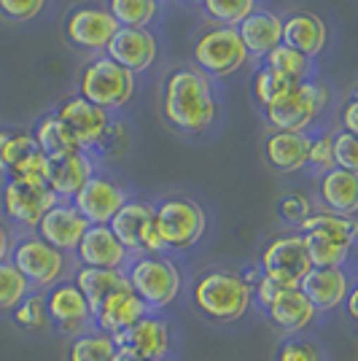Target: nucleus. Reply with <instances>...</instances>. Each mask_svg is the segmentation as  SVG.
Here are the masks:
<instances>
[{
  "label": "nucleus",
  "instance_id": "43",
  "mask_svg": "<svg viewBox=\"0 0 358 361\" xmlns=\"http://www.w3.org/2000/svg\"><path fill=\"white\" fill-rule=\"evenodd\" d=\"M46 0H0V11L14 19V22H27L44 11Z\"/></svg>",
  "mask_w": 358,
  "mask_h": 361
},
{
  "label": "nucleus",
  "instance_id": "23",
  "mask_svg": "<svg viewBox=\"0 0 358 361\" xmlns=\"http://www.w3.org/2000/svg\"><path fill=\"white\" fill-rule=\"evenodd\" d=\"M94 176V167L84 157V151L78 154H65V157H51L49 159V176L46 186L57 195V200H73L78 189Z\"/></svg>",
  "mask_w": 358,
  "mask_h": 361
},
{
  "label": "nucleus",
  "instance_id": "45",
  "mask_svg": "<svg viewBox=\"0 0 358 361\" xmlns=\"http://www.w3.org/2000/svg\"><path fill=\"white\" fill-rule=\"evenodd\" d=\"M342 127H345V133H350V135H356L358 133V103H356V97H350V100H347V106H345Z\"/></svg>",
  "mask_w": 358,
  "mask_h": 361
},
{
  "label": "nucleus",
  "instance_id": "30",
  "mask_svg": "<svg viewBox=\"0 0 358 361\" xmlns=\"http://www.w3.org/2000/svg\"><path fill=\"white\" fill-rule=\"evenodd\" d=\"M32 143H35V149L41 151V154H46L49 159H51V157H65V154H78V151H84L81 143L73 137V133H70L57 116L41 119V124L35 127Z\"/></svg>",
  "mask_w": 358,
  "mask_h": 361
},
{
  "label": "nucleus",
  "instance_id": "17",
  "mask_svg": "<svg viewBox=\"0 0 358 361\" xmlns=\"http://www.w3.org/2000/svg\"><path fill=\"white\" fill-rule=\"evenodd\" d=\"M108 60H113L130 73H143L151 68V62L156 60V38L146 27H119L116 35L111 38V44L105 46Z\"/></svg>",
  "mask_w": 358,
  "mask_h": 361
},
{
  "label": "nucleus",
  "instance_id": "3",
  "mask_svg": "<svg viewBox=\"0 0 358 361\" xmlns=\"http://www.w3.org/2000/svg\"><path fill=\"white\" fill-rule=\"evenodd\" d=\"M192 302L210 321L232 324L248 313L254 294H251V286L240 278V272L210 270L197 278L195 288H192Z\"/></svg>",
  "mask_w": 358,
  "mask_h": 361
},
{
  "label": "nucleus",
  "instance_id": "49",
  "mask_svg": "<svg viewBox=\"0 0 358 361\" xmlns=\"http://www.w3.org/2000/svg\"><path fill=\"white\" fill-rule=\"evenodd\" d=\"M186 3H205V0H186Z\"/></svg>",
  "mask_w": 358,
  "mask_h": 361
},
{
  "label": "nucleus",
  "instance_id": "29",
  "mask_svg": "<svg viewBox=\"0 0 358 361\" xmlns=\"http://www.w3.org/2000/svg\"><path fill=\"white\" fill-rule=\"evenodd\" d=\"M307 151H310V137L304 133H283L275 130L267 137V159L269 165L280 173H297L307 165Z\"/></svg>",
  "mask_w": 358,
  "mask_h": 361
},
{
  "label": "nucleus",
  "instance_id": "41",
  "mask_svg": "<svg viewBox=\"0 0 358 361\" xmlns=\"http://www.w3.org/2000/svg\"><path fill=\"white\" fill-rule=\"evenodd\" d=\"M331 157H334V167H342V170L356 173L358 170L356 135H350V133H337V135H331Z\"/></svg>",
  "mask_w": 358,
  "mask_h": 361
},
{
  "label": "nucleus",
  "instance_id": "46",
  "mask_svg": "<svg viewBox=\"0 0 358 361\" xmlns=\"http://www.w3.org/2000/svg\"><path fill=\"white\" fill-rule=\"evenodd\" d=\"M11 254V238H8V229L0 224V262H6Z\"/></svg>",
  "mask_w": 358,
  "mask_h": 361
},
{
  "label": "nucleus",
  "instance_id": "14",
  "mask_svg": "<svg viewBox=\"0 0 358 361\" xmlns=\"http://www.w3.org/2000/svg\"><path fill=\"white\" fill-rule=\"evenodd\" d=\"M60 200L49 186H30L8 180L3 186V211L6 216L22 226H38L49 208H54Z\"/></svg>",
  "mask_w": 358,
  "mask_h": 361
},
{
  "label": "nucleus",
  "instance_id": "16",
  "mask_svg": "<svg viewBox=\"0 0 358 361\" xmlns=\"http://www.w3.org/2000/svg\"><path fill=\"white\" fill-rule=\"evenodd\" d=\"M119 30V22L108 14V8L100 6H84L75 8L65 22V32L75 46L90 49V51H103L111 44V38Z\"/></svg>",
  "mask_w": 358,
  "mask_h": 361
},
{
  "label": "nucleus",
  "instance_id": "44",
  "mask_svg": "<svg viewBox=\"0 0 358 361\" xmlns=\"http://www.w3.org/2000/svg\"><path fill=\"white\" fill-rule=\"evenodd\" d=\"M307 165L313 170L326 173L334 167V157H331V135H321L318 140H310V151H307Z\"/></svg>",
  "mask_w": 358,
  "mask_h": 361
},
{
  "label": "nucleus",
  "instance_id": "24",
  "mask_svg": "<svg viewBox=\"0 0 358 361\" xmlns=\"http://www.w3.org/2000/svg\"><path fill=\"white\" fill-rule=\"evenodd\" d=\"M235 30L251 57H267L269 51L283 41V19L272 11H254L245 16Z\"/></svg>",
  "mask_w": 358,
  "mask_h": 361
},
{
  "label": "nucleus",
  "instance_id": "35",
  "mask_svg": "<svg viewBox=\"0 0 358 361\" xmlns=\"http://www.w3.org/2000/svg\"><path fill=\"white\" fill-rule=\"evenodd\" d=\"M30 294V283L11 264V259L0 262V310H14Z\"/></svg>",
  "mask_w": 358,
  "mask_h": 361
},
{
  "label": "nucleus",
  "instance_id": "19",
  "mask_svg": "<svg viewBox=\"0 0 358 361\" xmlns=\"http://www.w3.org/2000/svg\"><path fill=\"white\" fill-rule=\"evenodd\" d=\"M38 238L44 243H49L51 248H57L62 254H68V251H75V245L78 240L84 238V232L90 229V224L78 216L70 202H57L54 208H49L44 213V219L38 221Z\"/></svg>",
  "mask_w": 358,
  "mask_h": 361
},
{
  "label": "nucleus",
  "instance_id": "13",
  "mask_svg": "<svg viewBox=\"0 0 358 361\" xmlns=\"http://www.w3.org/2000/svg\"><path fill=\"white\" fill-rule=\"evenodd\" d=\"M116 348H127L132 350L137 359L159 361L167 359L170 353V343H173V331L170 324L162 316H143L137 324H132L127 331H121L113 337Z\"/></svg>",
  "mask_w": 358,
  "mask_h": 361
},
{
  "label": "nucleus",
  "instance_id": "4",
  "mask_svg": "<svg viewBox=\"0 0 358 361\" xmlns=\"http://www.w3.org/2000/svg\"><path fill=\"white\" fill-rule=\"evenodd\" d=\"M124 275H127L130 288L146 302L149 310H162L167 305H173L183 286V278H180L175 262H170L162 254L135 256Z\"/></svg>",
  "mask_w": 358,
  "mask_h": 361
},
{
  "label": "nucleus",
  "instance_id": "6",
  "mask_svg": "<svg viewBox=\"0 0 358 361\" xmlns=\"http://www.w3.org/2000/svg\"><path fill=\"white\" fill-rule=\"evenodd\" d=\"M132 92L135 75L108 57L92 60L78 75V97H84L87 103L103 111L124 106L132 97Z\"/></svg>",
  "mask_w": 358,
  "mask_h": 361
},
{
  "label": "nucleus",
  "instance_id": "39",
  "mask_svg": "<svg viewBox=\"0 0 358 361\" xmlns=\"http://www.w3.org/2000/svg\"><path fill=\"white\" fill-rule=\"evenodd\" d=\"M32 149H35V143H32L30 135L11 133V130H0V173H8Z\"/></svg>",
  "mask_w": 358,
  "mask_h": 361
},
{
  "label": "nucleus",
  "instance_id": "18",
  "mask_svg": "<svg viewBox=\"0 0 358 361\" xmlns=\"http://www.w3.org/2000/svg\"><path fill=\"white\" fill-rule=\"evenodd\" d=\"M75 254L81 267H97V270H124L130 262L127 248L116 240L108 224L90 226L75 245Z\"/></svg>",
  "mask_w": 358,
  "mask_h": 361
},
{
  "label": "nucleus",
  "instance_id": "33",
  "mask_svg": "<svg viewBox=\"0 0 358 361\" xmlns=\"http://www.w3.org/2000/svg\"><path fill=\"white\" fill-rule=\"evenodd\" d=\"M299 81H294V78H288V75L278 73V71H272V68H261L259 73H256V97H259V103L267 108V106H275L278 100H283L288 92L297 87Z\"/></svg>",
  "mask_w": 358,
  "mask_h": 361
},
{
  "label": "nucleus",
  "instance_id": "28",
  "mask_svg": "<svg viewBox=\"0 0 358 361\" xmlns=\"http://www.w3.org/2000/svg\"><path fill=\"white\" fill-rule=\"evenodd\" d=\"M328 38V30L323 19L315 14H291L283 22V41L280 44L291 46L294 51L304 57H315L323 51Z\"/></svg>",
  "mask_w": 358,
  "mask_h": 361
},
{
  "label": "nucleus",
  "instance_id": "38",
  "mask_svg": "<svg viewBox=\"0 0 358 361\" xmlns=\"http://www.w3.org/2000/svg\"><path fill=\"white\" fill-rule=\"evenodd\" d=\"M11 316H14L16 326L27 331H44L51 324L46 316V297L44 294H32V291L11 310Z\"/></svg>",
  "mask_w": 358,
  "mask_h": 361
},
{
  "label": "nucleus",
  "instance_id": "34",
  "mask_svg": "<svg viewBox=\"0 0 358 361\" xmlns=\"http://www.w3.org/2000/svg\"><path fill=\"white\" fill-rule=\"evenodd\" d=\"M264 60H267V68L288 75V78H294V81H307V75H310V57L299 54V51H294L291 46H285V44L275 46Z\"/></svg>",
  "mask_w": 358,
  "mask_h": 361
},
{
  "label": "nucleus",
  "instance_id": "47",
  "mask_svg": "<svg viewBox=\"0 0 358 361\" xmlns=\"http://www.w3.org/2000/svg\"><path fill=\"white\" fill-rule=\"evenodd\" d=\"M345 302H347V316L356 321L358 318V291L356 288H350V294L345 297Z\"/></svg>",
  "mask_w": 358,
  "mask_h": 361
},
{
  "label": "nucleus",
  "instance_id": "31",
  "mask_svg": "<svg viewBox=\"0 0 358 361\" xmlns=\"http://www.w3.org/2000/svg\"><path fill=\"white\" fill-rule=\"evenodd\" d=\"M116 353V343L111 334L94 329L75 334L68 348V361H111Z\"/></svg>",
  "mask_w": 358,
  "mask_h": 361
},
{
  "label": "nucleus",
  "instance_id": "36",
  "mask_svg": "<svg viewBox=\"0 0 358 361\" xmlns=\"http://www.w3.org/2000/svg\"><path fill=\"white\" fill-rule=\"evenodd\" d=\"M8 180L14 183H30V186H46V176H49V157L41 154L38 149L27 151L19 162H16L8 173Z\"/></svg>",
  "mask_w": 358,
  "mask_h": 361
},
{
  "label": "nucleus",
  "instance_id": "9",
  "mask_svg": "<svg viewBox=\"0 0 358 361\" xmlns=\"http://www.w3.org/2000/svg\"><path fill=\"white\" fill-rule=\"evenodd\" d=\"M310 259L302 235H280L269 240L259 259V272L280 288H299V281L310 272Z\"/></svg>",
  "mask_w": 358,
  "mask_h": 361
},
{
  "label": "nucleus",
  "instance_id": "2",
  "mask_svg": "<svg viewBox=\"0 0 358 361\" xmlns=\"http://www.w3.org/2000/svg\"><path fill=\"white\" fill-rule=\"evenodd\" d=\"M299 229L313 267H342L356 243V221L328 211H313Z\"/></svg>",
  "mask_w": 358,
  "mask_h": 361
},
{
  "label": "nucleus",
  "instance_id": "15",
  "mask_svg": "<svg viewBox=\"0 0 358 361\" xmlns=\"http://www.w3.org/2000/svg\"><path fill=\"white\" fill-rule=\"evenodd\" d=\"M353 281L345 267H310V272L299 281V291L307 297L318 313L337 310L350 294Z\"/></svg>",
  "mask_w": 358,
  "mask_h": 361
},
{
  "label": "nucleus",
  "instance_id": "5",
  "mask_svg": "<svg viewBox=\"0 0 358 361\" xmlns=\"http://www.w3.org/2000/svg\"><path fill=\"white\" fill-rule=\"evenodd\" d=\"M154 224L164 251H189L202 240L208 229V216L195 200L170 197L154 208Z\"/></svg>",
  "mask_w": 358,
  "mask_h": 361
},
{
  "label": "nucleus",
  "instance_id": "1",
  "mask_svg": "<svg viewBox=\"0 0 358 361\" xmlns=\"http://www.w3.org/2000/svg\"><path fill=\"white\" fill-rule=\"evenodd\" d=\"M164 116L183 133H202L216 119V100L208 75L197 68H178L164 81Z\"/></svg>",
  "mask_w": 358,
  "mask_h": 361
},
{
  "label": "nucleus",
  "instance_id": "8",
  "mask_svg": "<svg viewBox=\"0 0 358 361\" xmlns=\"http://www.w3.org/2000/svg\"><path fill=\"white\" fill-rule=\"evenodd\" d=\"M108 226L116 235V240L127 248V254L143 256L164 251L162 240L156 235V224H154V205L143 200H127Z\"/></svg>",
  "mask_w": 358,
  "mask_h": 361
},
{
  "label": "nucleus",
  "instance_id": "11",
  "mask_svg": "<svg viewBox=\"0 0 358 361\" xmlns=\"http://www.w3.org/2000/svg\"><path fill=\"white\" fill-rule=\"evenodd\" d=\"M248 60V51L235 27H213L202 32L195 44V62L202 73L226 75L235 73Z\"/></svg>",
  "mask_w": 358,
  "mask_h": 361
},
{
  "label": "nucleus",
  "instance_id": "22",
  "mask_svg": "<svg viewBox=\"0 0 358 361\" xmlns=\"http://www.w3.org/2000/svg\"><path fill=\"white\" fill-rule=\"evenodd\" d=\"M269 321L283 331L297 337L302 331H307L318 318V310L307 302V297L299 288H280V294L264 307Z\"/></svg>",
  "mask_w": 358,
  "mask_h": 361
},
{
  "label": "nucleus",
  "instance_id": "7",
  "mask_svg": "<svg viewBox=\"0 0 358 361\" xmlns=\"http://www.w3.org/2000/svg\"><path fill=\"white\" fill-rule=\"evenodd\" d=\"M328 90L318 81H299L294 90L285 94L283 100H278L275 106H267L269 124L275 130L283 133H304V127H310L313 119L326 108Z\"/></svg>",
  "mask_w": 358,
  "mask_h": 361
},
{
  "label": "nucleus",
  "instance_id": "21",
  "mask_svg": "<svg viewBox=\"0 0 358 361\" xmlns=\"http://www.w3.org/2000/svg\"><path fill=\"white\" fill-rule=\"evenodd\" d=\"M46 316L62 331L78 334L92 321L90 305L75 283H57L46 294Z\"/></svg>",
  "mask_w": 358,
  "mask_h": 361
},
{
  "label": "nucleus",
  "instance_id": "51",
  "mask_svg": "<svg viewBox=\"0 0 358 361\" xmlns=\"http://www.w3.org/2000/svg\"><path fill=\"white\" fill-rule=\"evenodd\" d=\"M156 3H159V0H156Z\"/></svg>",
  "mask_w": 358,
  "mask_h": 361
},
{
  "label": "nucleus",
  "instance_id": "48",
  "mask_svg": "<svg viewBox=\"0 0 358 361\" xmlns=\"http://www.w3.org/2000/svg\"><path fill=\"white\" fill-rule=\"evenodd\" d=\"M111 361H140L135 356L132 350H127V348H116V353H113V359Z\"/></svg>",
  "mask_w": 358,
  "mask_h": 361
},
{
  "label": "nucleus",
  "instance_id": "42",
  "mask_svg": "<svg viewBox=\"0 0 358 361\" xmlns=\"http://www.w3.org/2000/svg\"><path fill=\"white\" fill-rule=\"evenodd\" d=\"M310 213H313V202H310V197L302 195V192H291V195H285L280 200V216L288 224H302Z\"/></svg>",
  "mask_w": 358,
  "mask_h": 361
},
{
  "label": "nucleus",
  "instance_id": "10",
  "mask_svg": "<svg viewBox=\"0 0 358 361\" xmlns=\"http://www.w3.org/2000/svg\"><path fill=\"white\" fill-rule=\"evenodd\" d=\"M11 254H14L11 264L25 275V281L30 283V288L57 286L62 278H65V272H68V259H65V254L57 251V248H51L38 235L19 240Z\"/></svg>",
  "mask_w": 358,
  "mask_h": 361
},
{
  "label": "nucleus",
  "instance_id": "25",
  "mask_svg": "<svg viewBox=\"0 0 358 361\" xmlns=\"http://www.w3.org/2000/svg\"><path fill=\"white\" fill-rule=\"evenodd\" d=\"M151 310L146 307V302L135 294L132 288H124L119 294H113L111 300L105 302L103 307L97 310V316L92 318L97 324V329L116 337L121 331H127L132 324H137L143 316H149Z\"/></svg>",
  "mask_w": 358,
  "mask_h": 361
},
{
  "label": "nucleus",
  "instance_id": "12",
  "mask_svg": "<svg viewBox=\"0 0 358 361\" xmlns=\"http://www.w3.org/2000/svg\"><path fill=\"white\" fill-rule=\"evenodd\" d=\"M127 202V195L116 180L105 178V176H92L78 195L73 197V205L78 216L90 226L111 224V219L119 213V208Z\"/></svg>",
  "mask_w": 358,
  "mask_h": 361
},
{
  "label": "nucleus",
  "instance_id": "27",
  "mask_svg": "<svg viewBox=\"0 0 358 361\" xmlns=\"http://www.w3.org/2000/svg\"><path fill=\"white\" fill-rule=\"evenodd\" d=\"M75 288L84 294V300L90 305L92 318L97 316V310L113 294H119L124 288H130L124 270H97V267H81L75 272Z\"/></svg>",
  "mask_w": 358,
  "mask_h": 361
},
{
  "label": "nucleus",
  "instance_id": "26",
  "mask_svg": "<svg viewBox=\"0 0 358 361\" xmlns=\"http://www.w3.org/2000/svg\"><path fill=\"white\" fill-rule=\"evenodd\" d=\"M318 195L328 213L353 219L358 208V176L350 170H342V167H331L321 178Z\"/></svg>",
  "mask_w": 358,
  "mask_h": 361
},
{
  "label": "nucleus",
  "instance_id": "32",
  "mask_svg": "<svg viewBox=\"0 0 358 361\" xmlns=\"http://www.w3.org/2000/svg\"><path fill=\"white\" fill-rule=\"evenodd\" d=\"M156 0H108V14L119 27H146L156 14Z\"/></svg>",
  "mask_w": 358,
  "mask_h": 361
},
{
  "label": "nucleus",
  "instance_id": "40",
  "mask_svg": "<svg viewBox=\"0 0 358 361\" xmlns=\"http://www.w3.org/2000/svg\"><path fill=\"white\" fill-rule=\"evenodd\" d=\"M278 361H323V348L315 340L304 337H288L278 348Z\"/></svg>",
  "mask_w": 358,
  "mask_h": 361
},
{
  "label": "nucleus",
  "instance_id": "37",
  "mask_svg": "<svg viewBox=\"0 0 358 361\" xmlns=\"http://www.w3.org/2000/svg\"><path fill=\"white\" fill-rule=\"evenodd\" d=\"M205 14L218 22V27H237L248 14H254L256 0H205Z\"/></svg>",
  "mask_w": 358,
  "mask_h": 361
},
{
  "label": "nucleus",
  "instance_id": "50",
  "mask_svg": "<svg viewBox=\"0 0 358 361\" xmlns=\"http://www.w3.org/2000/svg\"><path fill=\"white\" fill-rule=\"evenodd\" d=\"M140 361H146V359H140ZM159 361H167V359H159Z\"/></svg>",
  "mask_w": 358,
  "mask_h": 361
},
{
  "label": "nucleus",
  "instance_id": "20",
  "mask_svg": "<svg viewBox=\"0 0 358 361\" xmlns=\"http://www.w3.org/2000/svg\"><path fill=\"white\" fill-rule=\"evenodd\" d=\"M57 119L73 133V137L81 143V149L100 143L108 133V114L103 108L92 106L84 97H70L57 108Z\"/></svg>",
  "mask_w": 358,
  "mask_h": 361
}]
</instances>
